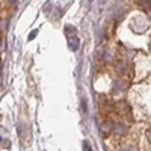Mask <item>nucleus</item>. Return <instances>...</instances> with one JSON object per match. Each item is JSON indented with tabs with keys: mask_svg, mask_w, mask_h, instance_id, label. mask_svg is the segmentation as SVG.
<instances>
[{
	"mask_svg": "<svg viewBox=\"0 0 151 151\" xmlns=\"http://www.w3.org/2000/svg\"><path fill=\"white\" fill-rule=\"evenodd\" d=\"M68 45L71 47V50H77L79 47V40H77V36H73L68 40Z\"/></svg>",
	"mask_w": 151,
	"mask_h": 151,
	"instance_id": "f257e3e1",
	"label": "nucleus"
},
{
	"mask_svg": "<svg viewBox=\"0 0 151 151\" xmlns=\"http://www.w3.org/2000/svg\"><path fill=\"white\" fill-rule=\"evenodd\" d=\"M139 6L144 8V9H148V8L151 6V0H141V2H139Z\"/></svg>",
	"mask_w": 151,
	"mask_h": 151,
	"instance_id": "f03ea898",
	"label": "nucleus"
},
{
	"mask_svg": "<svg viewBox=\"0 0 151 151\" xmlns=\"http://www.w3.org/2000/svg\"><path fill=\"white\" fill-rule=\"evenodd\" d=\"M83 147H85V151H91V145L88 142H83Z\"/></svg>",
	"mask_w": 151,
	"mask_h": 151,
	"instance_id": "7ed1b4c3",
	"label": "nucleus"
},
{
	"mask_svg": "<svg viewBox=\"0 0 151 151\" xmlns=\"http://www.w3.org/2000/svg\"><path fill=\"white\" fill-rule=\"evenodd\" d=\"M147 139L150 141V144H151V130H148L147 132Z\"/></svg>",
	"mask_w": 151,
	"mask_h": 151,
	"instance_id": "20e7f679",
	"label": "nucleus"
}]
</instances>
